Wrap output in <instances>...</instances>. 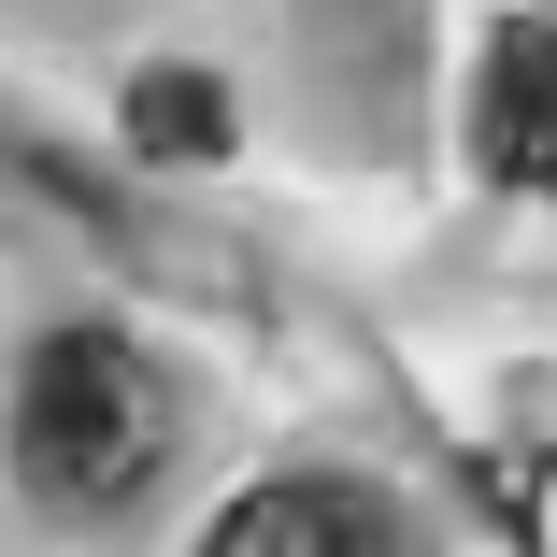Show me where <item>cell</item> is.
Instances as JSON below:
<instances>
[{"mask_svg": "<svg viewBox=\"0 0 557 557\" xmlns=\"http://www.w3.org/2000/svg\"><path fill=\"white\" fill-rule=\"evenodd\" d=\"M15 458H29V486H58L72 515L144 500L158 458H172V386H158V358L129 344V329H58V344L29 358V386H15Z\"/></svg>", "mask_w": 557, "mask_h": 557, "instance_id": "1", "label": "cell"}, {"mask_svg": "<svg viewBox=\"0 0 557 557\" xmlns=\"http://www.w3.org/2000/svg\"><path fill=\"white\" fill-rule=\"evenodd\" d=\"M200 557H400V529H386V500L344 486V472H286V486H244L230 515H214Z\"/></svg>", "mask_w": 557, "mask_h": 557, "instance_id": "2", "label": "cell"}, {"mask_svg": "<svg viewBox=\"0 0 557 557\" xmlns=\"http://www.w3.org/2000/svg\"><path fill=\"white\" fill-rule=\"evenodd\" d=\"M472 158L529 200H557V15H515L486 44V86H472Z\"/></svg>", "mask_w": 557, "mask_h": 557, "instance_id": "3", "label": "cell"}, {"mask_svg": "<svg viewBox=\"0 0 557 557\" xmlns=\"http://www.w3.org/2000/svg\"><path fill=\"white\" fill-rule=\"evenodd\" d=\"M129 144H158V158H214V144H230V100H214L200 72H144V86H129Z\"/></svg>", "mask_w": 557, "mask_h": 557, "instance_id": "4", "label": "cell"}]
</instances>
